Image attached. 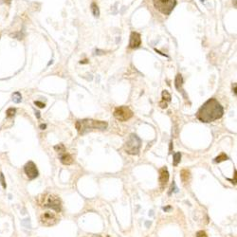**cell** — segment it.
Returning <instances> with one entry per match:
<instances>
[{
	"label": "cell",
	"instance_id": "32",
	"mask_svg": "<svg viewBox=\"0 0 237 237\" xmlns=\"http://www.w3.org/2000/svg\"><path fill=\"white\" fill-rule=\"evenodd\" d=\"M201 2H205V0H201Z\"/></svg>",
	"mask_w": 237,
	"mask_h": 237
},
{
	"label": "cell",
	"instance_id": "28",
	"mask_svg": "<svg viewBox=\"0 0 237 237\" xmlns=\"http://www.w3.org/2000/svg\"><path fill=\"white\" fill-rule=\"evenodd\" d=\"M233 87H233V92H234V95H236V84H233Z\"/></svg>",
	"mask_w": 237,
	"mask_h": 237
},
{
	"label": "cell",
	"instance_id": "31",
	"mask_svg": "<svg viewBox=\"0 0 237 237\" xmlns=\"http://www.w3.org/2000/svg\"><path fill=\"white\" fill-rule=\"evenodd\" d=\"M4 1H5V2H8V3H10V2L12 1V0H4Z\"/></svg>",
	"mask_w": 237,
	"mask_h": 237
},
{
	"label": "cell",
	"instance_id": "13",
	"mask_svg": "<svg viewBox=\"0 0 237 237\" xmlns=\"http://www.w3.org/2000/svg\"><path fill=\"white\" fill-rule=\"evenodd\" d=\"M90 9H91V12H92V14L94 15V17H97L98 18V17L100 16V9H99L98 5L94 2L91 3Z\"/></svg>",
	"mask_w": 237,
	"mask_h": 237
},
{
	"label": "cell",
	"instance_id": "25",
	"mask_svg": "<svg viewBox=\"0 0 237 237\" xmlns=\"http://www.w3.org/2000/svg\"><path fill=\"white\" fill-rule=\"evenodd\" d=\"M46 128H47V125H46V124H41V125H40V129H41V130H45Z\"/></svg>",
	"mask_w": 237,
	"mask_h": 237
},
{
	"label": "cell",
	"instance_id": "8",
	"mask_svg": "<svg viewBox=\"0 0 237 237\" xmlns=\"http://www.w3.org/2000/svg\"><path fill=\"white\" fill-rule=\"evenodd\" d=\"M24 171H25V174L28 176L30 179H34V178H36L39 174L36 165L32 161H29V162L26 164L25 167H24Z\"/></svg>",
	"mask_w": 237,
	"mask_h": 237
},
{
	"label": "cell",
	"instance_id": "5",
	"mask_svg": "<svg viewBox=\"0 0 237 237\" xmlns=\"http://www.w3.org/2000/svg\"><path fill=\"white\" fill-rule=\"evenodd\" d=\"M142 145V140L135 134H131L128 140L124 145V149L129 155H138L139 153V148Z\"/></svg>",
	"mask_w": 237,
	"mask_h": 237
},
{
	"label": "cell",
	"instance_id": "26",
	"mask_svg": "<svg viewBox=\"0 0 237 237\" xmlns=\"http://www.w3.org/2000/svg\"><path fill=\"white\" fill-rule=\"evenodd\" d=\"M155 50H156V51H157V53H159V54H161V55H163V56H165V57H168V56L166 55V54H164V53H161V52H160V51H159V50H157V49H155Z\"/></svg>",
	"mask_w": 237,
	"mask_h": 237
},
{
	"label": "cell",
	"instance_id": "2",
	"mask_svg": "<svg viewBox=\"0 0 237 237\" xmlns=\"http://www.w3.org/2000/svg\"><path fill=\"white\" fill-rule=\"evenodd\" d=\"M107 127V122L102 121H94V120H80L76 122V128L79 134L84 135L89 131L98 129V130H104Z\"/></svg>",
	"mask_w": 237,
	"mask_h": 237
},
{
	"label": "cell",
	"instance_id": "3",
	"mask_svg": "<svg viewBox=\"0 0 237 237\" xmlns=\"http://www.w3.org/2000/svg\"><path fill=\"white\" fill-rule=\"evenodd\" d=\"M39 203L41 206L44 208H50L59 212L62 209V204H61V199L59 196H57L55 194H44L39 198Z\"/></svg>",
	"mask_w": 237,
	"mask_h": 237
},
{
	"label": "cell",
	"instance_id": "7",
	"mask_svg": "<svg viewBox=\"0 0 237 237\" xmlns=\"http://www.w3.org/2000/svg\"><path fill=\"white\" fill-rule=\"evenodd\" d=\"M58 220H59V219H58L56 214L52 212H46L41 214L40 216L41 223H42V225L46 227H50V226L55 225L58 222Z\"/></svg>",
	"mask_w": 237,
	"mask_h": 237
},
{
	"label": "cell",
	"instance_id": "21",
	"mask_svg": "<svg viewBox=\"0 0 237 237\" xmlns=\"http://www.w3.org/2000/svg\"><path fill=\"white\" fill-rule=\"evenodd\" d=\"M34 104H35L36 106H38L39 108H45V107H46V104H45L44 102H41L39 101H35V102H34Z\"/></svg>",
	"mask_w": 237,
	"mask_h": 237
},
{
	"label": "cell",
	"instance_id": "15",
	"mask_svg": "<svg viewBox=\"0 0 237 237\" xmlns=\"http://www.w3.org/2000/svg\"><path fill=\"white\" fill-rule=\"evenodd\" d=\"M12 100H13V102H14L15 104H19V102H21V101H22L21 94H20L19 92H14V93L12 94Z\"/></svg>",
	"mask_w": 237,
	"mask_h": 237
},
{
	"label": "cell",
	"instance_id": "19",
	"mask_svg": "<svg viewBox=\"0 0 237 237\" xmlns=\"http://www.w3.org/2000/svg\"><path fill=\"white\" fill-rule=\"evenodd\" d=\"M227 159H228V157H227V155H225L224 153H223V154L220 155V156H218L217 157H215L214 161H215V162H222V161L227 160Z\"/></svg>",
	"mask_w": 237,
	"mask_h": 237
},
{
	"label": "cell",
	"instance_id": "20",
	"mask_svg": "<svg viewBox=\"0 0 237 237\" xmlns=\"http://www.w3.org/2000/svg\"><path fill=\"white\" fill-rule=\"evenodd\" d=\"M15 112H16V109L15 108H13V107L9 108L8 110H7V112H6L7 117H8V118H12V117H13V116L15 115Z\"/></svg>",
	"mask_w": 237,
	"mask_h": 237
},
{
	"label": "cell",
	"instance_id": "6",
	"mask_svg": "<svg viewBox=\"0 0 237 237\" xmlns=\"http://www.w3.org/2000/svg\"><path fill=\"white\" fill-rule=\"evenodd\" d=\"M114 117L120 122H126L133 117V112L127 106H120L115 109Z\"/></svg>",
	"mask_w": 237,
	"mask_h": 237
},
{
	"label": "cell",
	"instance_id": "18",
	"mask_svg": "<svg viewBox=\"0 0 237 237\" xmlns=\"http://www.w3.org/2000/svg\"><path fill=\"white\" fill-rule=\"evenodd\" d=\"M162 100L165 102H171V95L167 90L162 91Z\"/></svg>",
	"mask_w": 237,
	"mask_h": 237
},
{
	"label": "cell",
	"instance_id": "23",
	"mask_svg": "<svg viewBox=\"0 0 237 237\" xmlns=\"http://www.w3.org/2000/svg\"><path fill=\"white\" fill-rule=\"evenodd\" d=\"M0 180H1V183H2V186L4 189H6V183H5V179H4V174L2 173H0Z\"/></svg>",
	"mask_w": 237,
	"mask_h": 237
},
{
	"label": "cell",
	"instance_id": "17",
	"mask_svg": "<svg viewBox=\"0 0 237 237\" xmlns=\"http://www.w3.org/2000/svg\"><path fill=\"white\" fill-rule=\"evenodd\" d=\"M181 159V154L180 153H176L174 155V165L177 166L178 163L180 162Z\"/></svg>",
	"mask_w": 237,
	"mask_h": 237
},
{
	"label": "cell",
	"instance_id": "29",
	"mask_svg": "<svg viewBox=\"0 0 237 237\" xmlns=\"http://www.w3.org/2000/svg\"><path fill=\"white\" fill-rule=\"evenodd\" d=\"M170 209H171V207H170V206H168V207H166V208H163V210H164V211H168V210H170Z\"/></svg>",
	"mask_w": 237,
	"mask_h": 237
},
{
	"label": "cell",
	"instance_id": "22",
	"mask_svg": "<svg viewBox=\"0 0 237 237\" xmlns=\"http://www.w3.org/2000/svg\"><path fill=\"white\" fill-rule=\"evenodd\" d=\"M196 237H208L207 233L203 231H199L196 232Z\"/></svg>",
	"mask_w": 237,
	"mask_h": 237
},
{
	"label": "cell",
	"instance_id": "12",
	"mask_svg": "<svg viewBox=\"0 0 237 237\" xmlns=\"http://www.w3.org/2000/svg\"><path fill=\"white\" fill-rule=\"evenodd\" d=\"M180 177H181L182 182H183L184 184H187L188 182L190 181V178H191L190 171H188V170H182L180 172Z\"/></svg>",
	"mask_w": 237,
	"mask_h": 237
},
{
	"label": "cell",
	"instance_id": "14",
	"mask_svg": "<svg viewBox=\"0 0 237 237\" xmlns=\"http://www.w3.org/2000/svg\"><path fill=\"white\" fill-rule=\"evenodd\" d=\"M182 84H183V78H182L181 74H177L176 77V81H174V84H176V87L177 90H180Z\"/></svg>",
	"mask_w": 237,
	"mask_h": 237
},
{
	"label": "cell",
	"instance_id": "30",
	"mask_svg": "<svg viewBox=\"0 0 237 237\" xmlns=\"http://www.w3.org/2000/svg\"><path fill=\"white\" fill-rule=\"evenodd\" d=\"M36 116H37V118H40V113L39 112H36Z\"/></svg>",
	"mask_w": 237,
	"mask_h": 237
},
{
	"label": "cell",
	"instance_id": "27",
	"mask_svg": "<svg viewBox=\"0 0 237 237\" xmlns=\"http://www.w3.org/2000/svg\"><path fill=\"white\" fill-rule=\"evenodd\" d=\"M87 63H88V60H87V59L80 62V64H87Z\"/></svg>",
	"mask_w": 237,
	"mask_h": 237
},
{
	"label": "cell",
	"instance_id": "24",
	"mask_svg": "<svg viewBox=\"0 0 237 237\" xmlns=\"http://www.w3.org/2000/svg\"><path fill=\"white\" fill-rule=\"evenodd\" d=\"M159 106L161 108H166L167 107V102H165V101H161L160 102H159Z\"/></svg>",
	"mask_w": 237,
	"mask_h": 237
},
{
	"label": "cell",
	"instance_id": "1",
	"mask_svg": "<svg viewBox=\"0 0 237 237\" xmlns=\"http://www.w3.org/2000/svg\"><path fill=\"white\" fill-rule=\"evenodd\" d=\"M224 114V109L217 100L210 99L199 108L196 117L203 122H212L220 119Z\"/></svg>",
	"mask_w": 237,
	"mask_h": 237
},
{
	"label": "cell",
	"instance_id": "16",
	"mask_svg": "<svg viewBox=\"0 0 237 237\" xmlns=\"http://www.w3.org/2000/svg\"><path fill=\"white\" fill-rule=\"evenodd\" d=\"M54 149L57 151L59 155H63V154H65V152H66V148H65L64 144H58V145L54 147Z\"/></svg>",
	"mask_w": 237,
	"mask_h": 237
},
{
	"label": "cell",
	"instance_id": "9",
	"mask_svg": "<svg viewBox=\"0 0 237 237\" xmlns=\"http://www.w3.org/2000/svg\"><path fill=\"white\" fill-rule=\"evenodd\" d=\"M142 44V38H140V34L138 32H132L130 35V41H129V47L131 49H138Z\"/></svg>",
	"mask_w": 237,
	"mask_h": 237
},
{
	"label": "cell",
	"instance_id": "10",
	"mask_svg": "<svg viewBox=\"0 0 237 237\" xmlns=\"http://www.w3.org/2000/svg\"><path fill=\"white\" fill-rule=\"evenodd\" d=\"M169 180V173L166 167L161 168L159 170V186L161 189H164Z\"/></svg>",
	"mask_w": 237,
	"mask_h": 237
},
{
	"label": "cell",
	"instance_id": "11",
	"mask_svg": "<svg viewBox=\"0 0 237 237\" xmlns=\"http://www.w3.org/2000/svg\"><path fill=\"white\" fill-rule=\"evenodd\" d=\"M60 160L62 163L65 164V165H70V164L73 163V159H72V157L70 156V155L66 154V153L61 155Z\"/></svg>",
	"mask_w": 237,
	"mask_h": 237
},
{
	"label": "cell",
	"instance_id": "4",
	"mask_svg": "<svg viewBox=\"0 0 237 237\" xmlns=\"http://www.w3.org/2000/svg\"><path fill=\"white\" fill-rule=\"evenodd\" d=\"M153 4L157 11L169 15L177 5V0H153Z\"/></svg>",
	"mask_w": 237,
	"mask_h": 237
}]
</instances>
